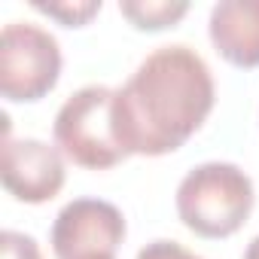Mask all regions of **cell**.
<instances>
[{
  "label": "cell",
  "instance_id": "cell-1",
  "mask_svg": "<svg viewBox=\"0 0 259 259\" xmlns=\"http://www.w3.org/2000/svg\"><path fill=\"white\" fill-rule=\"evenodd\" d=\"M217 101L207 61L186 43L153 49L116 89V122L132 156H168L180 150Z\"/></svg>",
  "mask_w": 259,
  "mask_h": 259
},
{
  "label": "cell",
  "instance_id": "cell-2",
  "mask_svg": "<svg viewBox=\"0 0 259 259\" xmlns=\"http://www.w3.org/2000/svg\"><path fill=\"white\" fill-rule=\"evenodd\" d=\"M253 201H256L253 180L232 162L195 165L180 180L174 195L177 217L198 238L235 235L247 223Z\"/></svg>",
  "mask_w": 259,
  "mask_h": 259
},
{
  "label": "cell",
  "instance_id": "cell-3",
  "mask_svg": "<svg viewBox=\"0 0 259 259\" xmlns=\"http://www.w3.org/2000/svg\"><path fill=\"white\" fill-rule=\"evenodd\" d=\"M52 138L61 156L89 171H107L125 162L128 147L122 144L116 122V89L82 85L55 113Z\"/></svg>",
  "mask_w": 259,
  "mask_h": 259
},
{
  "label": "cell",
  "instance_id": "cell-4",
  "mask_svg": "<svg viewBox=\"0 0 259 259\" xmlns=\"http://www.w3.org/2000/svg\"><path fill=\"white\" fill-rule=\"evenodd\" d=\"M61 76L58 40L31 22H10L0 34V95L7 101H40Z\"/></svg>",
  "mask_w": 259,
  "mask_h": 259
},
{
  "label": "cell",
  "instance_id": "cell-5",
  "mask_svg": "<svg viewBox=\"0 0 259 259\" xmlns=\"http://www.w3.org/2000/svg\"><path fill=\"white\" fill-rule=\"evenodd\" d=\"M125 217L116 204L101 198H73L52 223L55 259H116L125 241Z\"/></svg>",
  "mask_w": 259,
  "mask_h": 259
},
{
  "label": "cell",
  "instance_id": "cell-6",
  "mask_svg": "<svg viewBox=\"0 0 259 259\" xmlns=\"http://www.w3.org/2000/svg\"><path fill=\"white\" fill-rule=\"evenodd\" d=\"M4 189L25 204H43L55 198L64 186V159L58 147H49L37 138H4L0 159Z\"/></svg>",
  "mask_w": 259,
  "mask_h": 259
},
{
  "label": "cell",
  "instance_id": "cell-7",
  "mask_svg": "<svg viewBox=\"0 0 259 259\" xmlns=\"http://www.w3.org/2000/svg\"><path fill=\"white\" fill-rule=\"evenodd\" d=\"M210 43L235 67H259V0H220L207 22Z\"/></svg>",
  "mask_w": 259,
  "mask_h": 259
},
{
  "label": "cell",
  "instance_id": "cell-8",
  "mask_svg": "<svg viewBox=\"0 0 259 259\" xmlns=\"http://www.w3.org/2000/svg\"><path fill=\"white\" fill-rule=\"evenodd\" d=\"M119 13L138 31H162L177 25L189 13V4L186 0H122Z\"/></svg>",
  "mask_w": 259,
  "mask_h": 259
},
{
  "label": "cell",
  "instance_id": "cell-9",
  "mask_svg": "<svg viewBox=\"0 0 259 259\" xmlns=\"http://www.w3.org/2000/svg\"><path fill=\"white\" fill-rule=\"evenodd\" d=\"M37 13L61 22L64 28H82L95 13H101V0H55V4H34Z\"/></svg>",
  "mask_w": 259,
  "mask_h": 259
},
{
  "label": "cell",
  "instance_id": "cell-10",
  "mask_svg": "<svg viewBox=\"0 0 259 259\" xmlns=\"http://www.w3.org/2000/svg\"><path fill=\"white\" fill-rule=\"evenodd\" d=\"M0 253H4V259H43L40 244L31 235L13 232V229H7L0 235Z\"/></svg>",
  "mask_w": 259,
  "mask_h": 259
},
{
  "label": "cell",
  "instance_id": "cell-11",
  "mask_svg": "<svg viewBox=\"0 0 259 259\" xmlns=\"http://www.w3.org/2000/svg\"><path fill=\"white\" fill-rule=\"evenodd\" d=\"M135 259H201V256H195L192 250H186L183 244H177V241H153V244H147Z\"/></svg>",
  "mask_w": 259,
  "mask_h": 259
},
{
  "label": "cell",
  "instance_id": "cell-12",
  "mask_svg": "<svg viewBox=\"0 0 259 259\" xmlns=\"http://www.w3.org/2000/svg\"><path fill=\"white\" fill-rule=\"evenodd\" d=\"M244 259H259V235L247 244V250H244Z\"/></svg>",
  "mask_w": 259,
  "mask_h": 259
}]
</instances>
